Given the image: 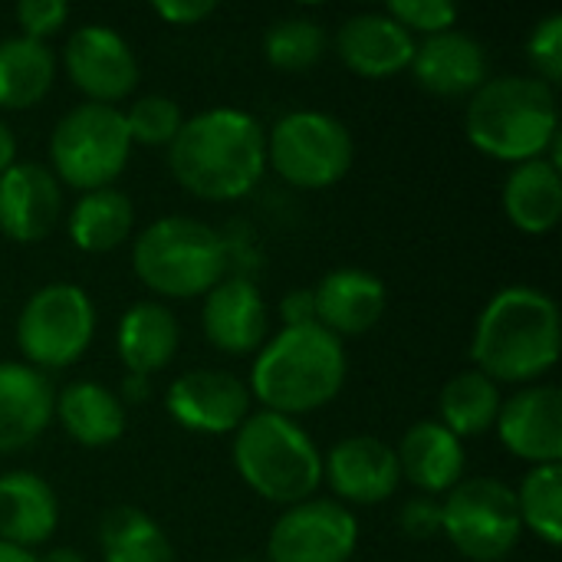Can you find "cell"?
Returning <instances> with one entry per match:
<instances>
[{"mask_svg":"<svg viewBox=\"0 0 562 562\" xmlns=\"http://www.w3.org/2000/svg\"><path fill=\"white\" fill-rule=\"evenodd\" d=\"M63 431L82 448H109L125 435V405L102 382H69L56 395V412Z\"/></svg>","mask_w":562,"mask_h":562,"instance_id":"484cf974","label":"cell"},{"mask_svg":"<svg viewBox=\"0 0 562 562\" xmlns=\"http://www.w3.org/2000/svg\"><path fill=\"white\" fill-rule=\"evenodd\" d=\"M356 158L352 132L329 112L296 109L267 132V168L300 191H323L339 184Z\"/></svg>","mask_w":562,"mask_h":562,"instance_id":"ba28073f","label":"cell"},{"mask_svg":"<svg viewBox=\"0 0 562 562\" xmlns=\"http://www.w3.org/2000/svg\"><path fill=\"white\" fill-rule=\"evenodd\" d=\"M240 481L277 507H293L316 497L323 484V454L296 418L254 412L234 431L231 448Z\"/></svg>","mask_w":562,"mask_h":562,"instance_id":"5b68a950","label":"cell"},{"mask_svg":"<svg viewBox=\"0 0 562 562\" xmlns=\"http://www.w3.org/2000/svg\"><path fill=\"white\" fill-rule=\"evenodd\" d=\"M63 217V188L40 161H16L0 175V234L13 244H40Z\"/></svg>","mask_w":562,"mask_h":562,"instance_id":"2e32d148","label":"cell"},{"mask_svg":"<svg viewBox=\"0 0 562 562\" xmlns=\"http://www.w3.org/2000/svg\"><path fill=\"white\" fill-rule=\"evenodd\" d=\"M135 277L165 300H194L211 293L227 270L221 234L194 217H158L132 244Z\"/></svg>","mask_w":562,"mask_h":562,"instance_id":"8992f818","label":"cell"},{"mask_svg":"<svg viewBox=\"0 0 562 562\" xmlns=\"http://www.w3.org/2000/svg\"><path fill=\"white\" fill-rule=\"evenodd\" d=\"M280 323L283 329H293V326H313L316 323V300H313V286H300V290H290L280 306Z\"/></svg>","mask_w":562,"mask_h":562,"instance_id":"f35d334b","label":"cell"},{"mask_svg":"<svg viewBox=\"0 0 562 562\" xmlns=\"http://www.w3.org/2000/svg\"><path fill=\"white\" fill-rule=\"evenodd\" d=\"M415 82L441 99L474 95L487 82V49L464 30H445L415 43Z\"/></svg>","mask_w":562,"mask_h":562,"instance_id":"ac0fdd59","label":"cell"},{"mask_svg":"<svg viewBox=\"0 0 562 562\" xmlns=\"http://www.w3.org/2000/svg\"><path fill=\"white\" fill-rule=\"evenodd\" d=\"M13 13H16L23 36L46 43V36L59 33L63 23L69 20V3H63V0H20Z\"/></svg>","mask_w":562,"mask_h":562,"instance_id":"d590c367","label":"cell"},{"mask_svg":"<svg viewBox=\"0 0 562 562\" xmlns=\"http://www.w3.org/2000/svg\"><path fill=\"white\" fill-rule=\"evenodd\" d=\"M204 339L224 356H254L270 339V310L263 293L244 280H221L211 293H204L201 306Z\"/></svg>","mask_w":562,"mask_h":562,"instance_id":"e0dca14e","label":"cell"},{"mask_svg":"<svg viewBox=\"0 0 562 562\" xmlns=\"http://www.w3.org/2000/svg\"><path fill=\"white\" fill-rule=\"evenodd\" d=\"M385 13L402 23L412 36L415 33H445V30H454L458 23V7L448 3V0H392L385 7Z\"/></svg>","mask_w":562,"mask_h":562,"instance_id":"e575fe53","label":"cell"},{"mask_svg":"<svg viewBox=\"0 0 562 562\" xmlns=\"http://www.w3.org/2000/svg\"><path fill=\"white\" fill-rule=\"evenodd\" d=\"M181 346V326L175 313L158 300L132 303L115 326V352L125 372L155 375L171 366Z\"/></svg>","mask_w":562,"mask_h":562,"instance_id":"603a6c76","label":"cell"},{"mask_svg":"<svg viewBox=\"0 0 562 562\" xmlns=\"http://www.w3.org/2000/svg\"><path fill=\"white\" fill-rule=\"evenodd\" d=\"M151 10L158 20H165L171 26H198L217 13V3L214 0H158V3H151Z\"/></svg>","mask_w":562,"mask_h":562,"instance_id":"74e56055","label":"cell"},{"mask_svg":"<svg viewBox=\"0 0 562 562\" xmlns=\"http://www.w3.org/2000/svg\"><path fill=\"white\" fill-rule=\"evenodd\" d=\"M102 562H175L168 533L138 507H112L99 524Z\"/></svg>","mask_w":562,"mask_h":562,"instance_id":"f546056e","label":"cell"},{"mask_svg":"<svg viewBox=\"0 0 562 562\" xmlns=\"http://www.w3.org/2000/svg\"><path fill=\"white\" fill-rule=\"evenodd\" d=\"M56 412V392L26 362H0V454L30 448Z\"/></svg>","mask_w":562,"mask_h":562,"instance_id":"44dd1931","label":"cell"},{"mask_svg":"<svg viewBox=\"0 0 562 562\" xmlns=\"http://www.w3.org/2000/svg\"><path fill=\"white\" fill-rule=\"evenodd\" d=\"M398 527L412 540L441 537V501L438 497H425V494L405 501V507L398 510Z\"/></svg>","mask_w":562,"mask_h":562,"instance_id":"8d00e7d4","label":"cell"},{"mask_svg":"<svg viewBox=\"0 0 562 562\" xmlns=\"http://www.w3.org/2000/svg\"><path fill=\"white\" fill-rule=\"evenodd\" d=\"M313 300H316V326L342 339V336H362L372 326H379V319L385 316L389 290L382 277L369 270L339 267L329 270L313 286Z\"/></svg>","mask_w":562,"mask_h":562,"instance_id":"d6986e66","label":"cell"},{"mask_svg":"<svg viewBox=\"0 0 562 562\" xmlns=\"http://www.w3.org/2000/svg\"><path fill=\"white\" fill-rule=\"evenodd\" d=\"M56 79V53L30 36L0 40V109L36 105Z\"/></svg>","mask_w":562,"mask_h":562,"instance_id":"83f0119b","label":"cell"},{"mask_svg":"<svg viewBox=\"0 0 562 562\" xmlns=\"http://www.w3.org/2000/svg\"><path fill=\"white\" fill-rule=\"evenodd\" d=\"M336 53L356 76L389 79L412 66L415 36L402 23H395L385 10L356 13L342 20L336 33Z\"/></svg>","mask_w":562,"mask_h":562,"instance_id":"ffe728a7","label":"cell"},{"mask_svg":"<svg viewBox=\"0 0 562 562\" xmlns=\"http://www.w3.org/2000/svg\"><path fill=\"white\" fill-rule=\"evenodd\" d=\"M36 562H86V557L72 547H59V550H49L43 557H36Z\"/></svg>","mask_w":562,"mask_h":562,"instance_id":"b9f144b4","label":"cell"},{"mask_svg":"<svg viewBox=\"0 0 562 562\" xmlns=\"http://www.w3.org/2000/svg\"><path fill=\"white\" fill-rule=\"evenodd\" d=\"M323 53H326V30L313 16L303 13L280 16L263 33V56L270 66L283 72L310 69L323 59Z\"/></svg>","mask_w":562,"mask_h":562,"instance_id":"1f68e13d","label":"cell"},{"mask_svg":"<svg viewBox=\"0 0 562 562\" xmlns=\"http://www.w3.org/2000/svg\"><path fill=\"white\" fill-rule=\"evenodd\" d=\"M359 547L356 514L326 497L286 507L267 537V562H349Z\"/></svg>","mask_w":562,"mask_h":562,"instance_id":"8fae6325","label":"cell"},{"mask_svg":"<svg viewBox=\"0 0 562 562\" xmlns=\"http://www.w3.org/2000/svg\"><path fill=\"white\" fill-rule=\"evenodd\" d=\"M395 454H398L402 481L418 487V494L425 497H445L451 487L464 481V468H468L464 441L454 438L441 422L431 418L415 422L402 435Z\"/></svg>","mask_w":562,"mask_h":562,"instance_id":"7402d4cb","label":"cell"},{"mask_svg":"<svg viewBox=\"0 0 562 562\" xmlns=\"http://www.w3.org/2000/svg\"><path fill=\"white\" fill-rule=\"evenodd\" d=\"M474 369L487 379L533 385L560 362V310L547 290L514 283L497 290L471 336Z\"/></svg>","mask_w":562,"mask_h":562,"instance_id":"7a4b0ae2","label":"cell"},{"mask_svg":"<svg viewBox=\"0 0 562 562\" xmlns=\"http://www.w3.org/2000/svg\"><path fill=\"white\" fill-rule=\"evenodd\" d=\"M468 142L507 165L547 158L560 138V109L553 86L537 76H494L468 102Z\"/></svg>","mask_w":562,"mask_h":562,"instance_id":"277c9868","label":"cell"},{"mask_svg":"<svg viewBox=\"0 0 562 562\" xmlns=\"http://www.w3.org/2000/svg\"><path fill=\"white\" fill-rule=\"evenodd\" d=\"M132 155V135L122 109L79 102L72 105L49 135V171L59 184L76 191L112 188V181L125 171Z\"/></svg>","mask_w":562,"mask_h":562,"instance_id":"52a82bcc","label":"cell"},{"mask_svg":"<svg viewBox=\"0 0 562 562\" xmlns=\"http://www.w3.org/2000/svg\"><path fill=\"white\" fill-rule=\"evenodd\" d=\"M497 438L501 445L520 458L537 464L562 461V395L557 385H524L510 395L497 412Z\"/></svg>","mask_w":562,"mask_h":562,"instance_id":"9a60e30c","label":"cell"},{"mask_svg":"<svg viewBox=\"0 0 562 562\" xmlns=\"http://www.w3.org/2000/svg\"><path fill=\"white\" fill-rule=\"evenodd\" d=\"M517 494V510L524 530L537 533L547 547L562 543V468L537 464L524 474Z\"/></svg>","mask_w":562,"mask_h":562,"instance_id":"4dcf8cb0","label":"cell"},{"mask_svg":"<svg viewBox=\"0 0 562 562\" xmlns=\"http://www.w3.org/2000/svg\"><path fill=\"white\" fill-rule=\"evenodd\" d=\"M63 66L86 102L115 105L138 86L135 49L105 23H86L72 30L63 46Z\"/></svg>","mask_w":562,"mask_h":562,"instance_id":"7c38bea8","label":"cell"},{"mask_svg":"<svg viewBox=\"0 0 562 562\" xmlns=\"http://www.w3.org/2000/svg\"><path fill=\"white\" fill-rule=\"evenodd\" d=\"M520 533L517 494L497 477H464L441 501V537H448L464 560H507L517 550Z\"/></svg>","mask_w":562,"mask_h":562,"instance_id":"30bf717a","label":"cell"},{"mask_svg":"<svg viewBox=\"0 0 562 562\" xmlns=\"http://www.w3.org/2000/svg\"><path fill=\"white\" fill-rule=\"evenodd\" d=\"M504 214L530 237L550 234L562 217V175L550 158H533L514 165L504 181Z\"/></svg>","mask_w":562,"mask_h":562,"instance_id":"d4e9b609","label":"cell"},{"mask_svg":"<svg viewBox=\"0 0 562 562\" xmlns=\"http://www.w3.org/2000/svg\"><path fill=\"white\" fill-rule=\"evenodd\" d=\"M346 375L349 359L342 339L313 323L280 329L267 339L254 359L247 389L263 412L296 418L326 408L342 392Z\"/></svg>","mask_w":562,"mask_h":562,"instance_id":"3957f363","label":"cell"},{"mask_svg":"<svg viewBox=\"0 0 562 562\" xmlns=\"http://www.w3.org/2000/svg\"><path fill=\"white\" fill-rule=\"evenodd\" d=\"M135 207L119 188L86 191L66 217V234L82 254H109L132 237Z\"/></svg>","mask_w":562,"mask_h":562,"instance_id":"4316f807","label":"cell"},{"mask_svg":"<svg viewBox=\"0 0 562 562\" xmlns=\"http://www.w3.org/2000/svg\"><path fill=\"white\" fill-rule=\"evenodd\" d=\"M240 562H250V560H240Z\"/></svg>","mask_w":562,"mask_h":562,"instance_id":"ee69618b","label":"cell"},{"mask_svg":"<svg viewBox=\"0 0 562 562\" xmlns=\"http://www.w3.org/2000/svg\"><path fill=\"white\" fill-rule=\"evenodd\" d=\"M151 398V379L148 375H135V372H125L122 385H119V402L122 405H142Z\"/></svg>","mask_w":562,"mask_h":562,"instance_id":"ab89813d","label":"cell"},{"mask_svg":"<svg viewBox=\"0 0 562 562\" xmlns=\"http://www.w3.org/2000/svg\"><path fill=\"white\" fill-rule=\"evenodd\" d=\"M10 165H16V135H13V128L0 119V175H3Z\"/></svg>","mask_w":562,"mask_h":562,"instance_id":"60d3db41","label":"cell"},{"mask_svg":"<svg viewBox=\"0 0 562 562\" xmlns=\"http://www.w3.org/2000/svg\"><path fill=\"white\" fill-rule=\"evenodd\" d=\"M168 168L201 201H237L267 171V128L234 105L204 109L178 128L168 145Z\"/></svg>","mask_w":562,"mask_h":562,"instance_id":"6da1fadb","label":"cell"},{"mask_svg":"<svg viewBox=\"0 0 562 562\" xmlns=\"http://www.w3.org/2000/svg\"><path fill=\"white\" fill-rule=\"evenodd\" d=\"M95 336V303L79 283L40 286L16 316V346L36 372L76 366Z\"/></svg>","mask_w":562,"mask_h":562,"instance_id":"9c48e42d","label":"cell"},{"mask_svg":"<svg viewBox=\"0 0 562 562\" xmlns=\"http://www.w3.org/2000/svg\"><path fill=\"white\" fill-rule=\"evenodd\" d=\"M250 389L221 369L181 372L165 395L168 415L191 435H234L250 415Z\"/></svg>","mask_w":562,"mask_h":562,"instance_id":"4fadbf2b","label":"cell"},{"mask_svg":"<svg viewBox=\"0 0 562 562\" xmlns=\"http://www.w3.org/2000/svg\"><path fill=\"white\" fill-rule=\"evenodd\" d=\"M527 59L533 66V76L547 86H557L562 79V13L543 16L530 36H527Z\"/></svg>","mask_w":562,"mask_h":562,"instance_id":"836d02e7","label":"cell"},{"mask_svg":"<svg viewBox=\"0 0 562 562\" xmlns=\"http://www.w3.org/2000/svg\"><path fill=\"white\" fill-rule=\"evenodd\" d=\"M59 527L56 491L33 471H10L0 477V540L33 553Z\"/></svg>","mask_w":562,"mask_h":562,"instance_id":"cb8c5ba5","label":"cell"},{"mask_svg":"<svg viewBox=\"0 0 562 562\" xmlns=\"http://www.w3.org/2000/svg\"><path fill=\"white\" fill-rule=\"evenodd\" d=\"M323 481L333 491V501L352 507H375L398 494L402 468L389 441L372 435H352L329 448L323 458Z\"/></svg>","mask_w":562,"mask_h":562,"instance_id":"5bb4252c","label":"cell"},{"mask_svg":"<svg viewBox=\"0 0 562 562\" xmlns=\"http://www.w3.org/2000/svg\"><path fill=\"white\" fill-rule=\"evenodd\" d=\"M0 562H36V553H26L20 547H10L0 540Z\"/></svg>","mask_w":562,"mask_h":562,"instance_id":"7bdbcfd3","label":"cell"},{"mask_svg":"<svg viewBox=\"0 0 562 562\" xmlns=\"http://www.w3.org/2000/svg\"><path fill=\"white\" fill-rule=\"evenodd\" d=\"M501 405V385L477 369H464L445 382L438 395V422L461 441L481 438L494 428Z\"/></svg>","mask_w":562,"mask_h":562,"instance_id":"f1b7e54d","label":"cell"},{"mask_svg":"<svg viewBox=\"0 0 562 562\" xmlns=\"http://www.w3.org/2000/svg\"><path fill=\"white\" fill-rule=\"evenodd\" d=\"M122 115H125L132 145H148V148H168L175 142L178 128L184 125L181 105L158 92L135 99L128 105V112H122Z\"/></svg>","mask_w":562,"mask_h":562,"instance_id":"d6a6232c","label":"cell"}]
</instances>
